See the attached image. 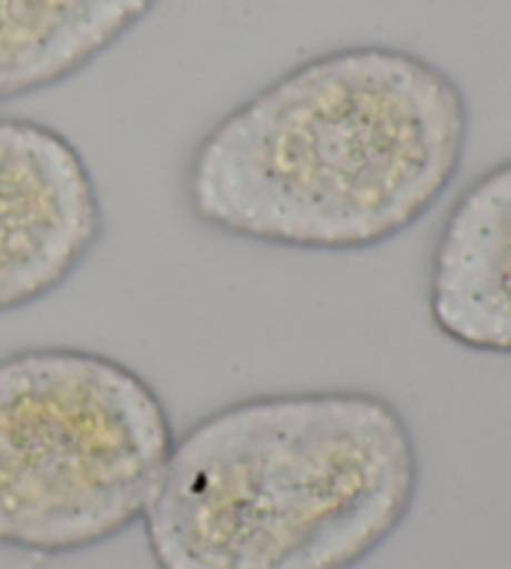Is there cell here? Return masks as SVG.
Instances as JSON below:
<instances>
[{
	"instance_id": "7a4b0ae2",
	"label": "cell",
	"mask_w": 511,
	"mask_h": 569,
	"mask_svg": "<svg viewBox=\"0 0 511 569\" xmlns=\"http://www.w3.org/2000/svg\"><path fill=\"white\" fill-rule=\"evenodd\" d=\"M417 490L414 435L390 400L254 395L176 437L140 525L158 569H357Z\"/></svg>"
},
{
	"instance_id": "8992f818",
	"label": "cell",
	"mask_w": 511,
	"mask_h": 569,
	"mask_svg": "<svg viewBox=\"0 0 511 569\" xmlns=\"http://www.w3.org/2000/svg\"><path fill=\"white\" fill-rule=\"evenodd\" d=\"M160 0H0V103L66 83Z\"/></svg>"
},
{
	"instance_id": "277c9868",
	"label": "cell",
	"mask_w": 511,
	"mask_h": 569,
	"mask_svg": "<svg viewBox=\"0 0 511 569\" xmlns=\"http://www.w3.org/2000/svg\"><path fill=\"white\" fill-rule=\"evenodd\" d=\"M106 232L93 172L56 128L0 118V315L48 298Z\"/></svg>"
},
{
	"instance_id": "6da1fadb",
	"label": "cell",
	"mask_w": 511,
	"mask_h": 569,
	"mask_svg": "<svg viewBox=\"0 0 511 569\" xmlns=\"http://www.w3.org/2000/svg\"><path fill=\"white\" fill-rule=\"evenodd\" d=\"M467 140L464 90L432 60L340 48L222 116L188 160L186 200L220 236L362 252L429 216L462 170Z\"/></svg>"
},
{
	"instance_id": "5b68a950",
	"label": "cell",
	"mask_w": 511,
	"mask_h": 569,
	"mask_svg": "<svg viewBox=\"0 0 511 569\" xmlns=\"http://www.w3.org/2000/svg\"><path fill=\"white\" fill-rule=\"evenodd\" d=\"M429 318L472 352L511 355V158L457 198L429 266Z\"/></svg>"
},
{
	"instance_id": "3957f363",
	"label": "cell",
	"mask_w": 511,
	"mask_h": 569,
	"mask_svg": "<svg viewBox=\"0 0 511 569\" xmlns=\"http://www.w3.org/2000/svg\"><path fill=\"white\" fill-rule=\"evenodd\" d=\"M176 442L128 365L80 348L0 358V547L73 555L146 517Z\"/></svg>"
}]
</instances>
